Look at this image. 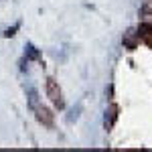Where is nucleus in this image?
<instances>
[{
	"label": "nucleus",
	"instance_id": "f257e3e1",
	"mask_svg": "<svg viewBox=\"0 0 152 152\" xmlns=\"http://www.w3.org/2000/svg\"><path fill=\"white\" fill-rule=\"evenodd\" d=\"M45 89H47L49 99L55 104V107L63 110V107H65V99H63V94H61V89H59V83L55 81V79H47V83H45Z\"/></svg>",
	"mask_w": 152,
	"mask_h": 152
},
{
	"label": "nucleus",
	"instance_id": "f03ea898",
	"mask_svg": "<svg viewBox=\"0 0 152 152\" xmlns=\"http://www.w3.org/2000/svg\"><path fill=\"white\" fill-rule=\"evenodd\" d=\"M33 107H35V116H37V120H39L43 126L51 128V126H53V114L49 112L47 107H43V105H35V104H33Z\"/></svg>",
	"mask_w": 152,
	"mask_h": 152
},
{
	"label": "nucleus",
	"instance_id": "7ed1b4c3",
	"mask_svg": "<svg viewBox=\"0 0 152 152\" xmlns=\"http://www.w3.org/2000/svg\"><path fill=\"white\" fill-rule=\"evenodd\" d=\"M136 35H138V39L144 41L148 47H152V24L142 23L140 26H138V31H136Z\"/></svg>",
	"mask_w": 152,
	"mask_h": 152
},
{
	"label": "nucleus",
	"instance_id": "20e7f679",
	"mask_svg": "<svg viewBox=\"0 0 152 152\" xmlns=\"http://www.w3.org/2000/svg\"><path fill=\"white\" fill-rule=\"evenodd\" d=\"M118 112H120V107H118V105H110V110L105 112V120H104L105 130H112V128H114V124H116V120H118Z\"/></svg>",
	"mask_w": 152,
	"mask_h": 152
},
{
	"label": "nucleus",
	"instance_id": "39448f33",
	"mask_svg": "<svg viewBox=\"0 0 152 152\" xmlns=\"http://www.w3.org/2000/svg\"><path fill=\"white\" fill-rule=\"evenodd\" d=\"M124 47L130 49V51H134V49L138 47V35H136L134 31H128V33L124 35Z\"/></svg>",
	"mask_w": 152,
	"mask_h": 152
}]
</instances>
